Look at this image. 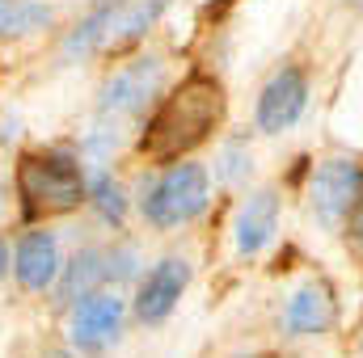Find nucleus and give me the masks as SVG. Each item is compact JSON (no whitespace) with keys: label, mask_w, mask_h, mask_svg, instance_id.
<instances>
[{"label":"nucleus","mask_w":363,"mask_h":358,"mask_svg":"<svg viewBox=\"0 0 363 358\" xmlns=\"http://www.w3.org/2000/svg\"><path fill=\"white\" fill-rule=\"evenodd\" d=\"M308 97H313L308 72H304L300 64H283L271 81L262 85L258 101H254V127H258L262 135H283V131H291V127L304 118Z\"/></svg>","instance_id":"0eeeda50"},{"label":"nucleus","mask_w":363,"mask_h":358,"mask_svg":"<svg viewBox=\"0 0 363 358\" xmlns=\"http://www.w3.org/2000/svg\"><path fill=\"white\" fill-rule=\"evenodd\" d=\"M363 190V165L351 156H330L321 165H313L308 178V211L321 228H342L351 202Z\"/></svg>","instance_id":"39448f33"},{"label":"nucleus","mask_w":363,"mask_h":358,"mask_svg":"<svg viewBox=\"0 0 363 358\" xmlns=\"http://www.w3.org/2000/svg\"><path fill=\"white\" fill-rule=\"evenodd\" d=\"M60 270H64V258H60L55 232L30 224V228L21 232V241H17V249H13V278L21 282V291L43 295V291L55 287Z\"/></svg>","instance_id":"1a4fd4ad"},{"label":"nucleus","mask_w":363,"mask_h":358,"mask_svg":"<svg viewBox=\"0 0 363 358\" xmlns=\"http://www.w3.org/2000/svg\"><path fill=\"white\" fill-rule=\"evenodd\" d=\"M241 358H262V354H241Z\"/></svg>","instance_id":"412c9836"},{"label":"nucleus","mask_w":363,"mask_h":358,"mask_svg":"<svg viewBox=\"0 0 363 358\" xmlns=\"http://www.w3.org/2000/svg\"><path fill=\"white\" fill-rule=\"evenodd\" d=\"M342 245H347V253L355 258L363 266V190H359V198L351 202V211H347V219H342Z\"/></svg>","instance_id":"a211bd4d"},{"label":"nucleus","mask_w":363,"mask_h":358,"mask_svg":"<svg viewBox=\"0 0 363 358\" xmlns=\"http://www.w3.org/2000/svg\"><path fill=\"white\" fill-rule=\"evenodd\" d=\"M224 110H228V93H224L220 76H211V72H186L169 93H161V101L144 118L135 152L148 165L186 161L190 152H199L224 127Z\"/></svg>","instance_id":"f257e3e1"},{"label":"nucleus","mask_w":363,"mask_h":358,"mask_svg":"<svg viewBox=\"0 0 363 358\" xmlns=\"http://www.w3.org/2000/svg\"><path fill=\"white\" fill-rule=\"evenodd\" d=\"M135 270H140L135 245H114V249H106V278H110V282H131Z\"/></svg>","instance_id":"f3484780"},{"label":"nucleus","mask_w":363,"mask_h":358,"mask_svg":"<svg viewBox=\"0 0 363 358\" xmlns=\"http://www.w3.org/2000/svg\"><path fill=\"white\" fill-rule=\"evenodd\" d=\"M279 232V190H254L241 207H237V219H233V245L241 258H258Z\"/></svg>","instance_id":"f8f14e48"},{"label":"nucleus","mask_w":363,"mask_h":358,"mask_svg":"<svg viewBox=\"0 0 363 358\" xmlns=\"http://www.w3.org/2000/svg\"><path fill=\"white\" fill-rule=\"evenodd\" d=\"M190 287V262L186 258H161L157 266L140 278L135 291V321L140 325H161L174 316L178 299Z\"/></svg>","instance_id":"6e6552de"},{"label":"nucleus","mask_w":363,"mask_h":358,"mask_svg":"<svg viewBox=\"0 0 363 358\" xmlns=\"http://www.w3.org/2000/svg\"><path fill=\"white\" fill-rule=\"evenodd\" d=\"M101 282H110L106 278V249H81L68 266L60 270V278H55V295H60V304H77L81 295H89V291H101Z\"/></svg>","instance_id":"ddd939ff"},{"label":"nucleus","mask_w":363,"mask_h":358,"mask_svg":"<svg viewBox=\"0 0 363 358\" xmlns=\"http://www.w3.org/2000/svg\"><path fill=\"white\" fill-rule=\"evenodd\" d=\"M89 207L101 215V224L123 228L131 198H127L123 181H114V173H106V169H101V173H93V178H89Z\"/></svg>","instance_id":"2eb2a0df"},{"label":"nucleus","mask_w":363,"mask_h":358,"mask_svg":"<svg viewBox=\"0 0 363 358\" xmlns=\"http://www.w3.org/2000/svg\"><path fill=\"white\" fill-rule=\"evenodd\" d=\"M55 8L47 0H0V38H30L51 30Z\"/></svg>","instance_id":"4468645a"},{"label":"nucleus","mask_w":363,"mask_h":358,"mask_svg":"<svg viewBox=\"0 0 363 358\" xmlns=\"http://www.w3.org/2000/svg\"><path fill=\"white\" fill-rule=\"evenodd\" d=\"M334 321H338V299H334V287L325 278L304 282L283 308V333L287 337H321L334 329Z\"/></svg>","instance_id":"9d476101"},{"label":"nucleus","mask_w":363,"mask_h":358,"mask_svg":"<svg viewBox=\"0 0 363 358\" xmlns=\"http://www.w3.org/2000/svg\"><path fill=\"white\" fill-rule=\"evenodd\" d=\"M355 4H359V0H355Z\"/></svg>","instance_id":"4be33fe9"},{"label":"nucleus","mask_w":363,"mask_h":358,"mask_svg":"<svg viewBox=\"0 0 363 358\" xmlns=\"http://www.w3.org/2000/svg\"><path fill=\"white\" fill-rule=\"evenodd\" d=\"M161 93H165V59L140 55L106 76V85L97 89V118L114 122V127L144 122L152 114V105L161 101Z\"/></svg>","instance_id":"20e7f679"},{"label":"nucleus","mask_w":363,"mask_h":358,"mask_svg":"<svg viewBox=\"0 0 363 358\" xmlns=\"http://www.w3.org/2000/svg\"><path fill=\"white\" fill-rule=\"evenodd\" d=\"M9 215V185H4V178H0V219Z\"/></svg>","instance_id":"6ab92c4d"},{"label":"nucleus","mask_w":363,"mask_h":358,"mask_svg":"<svg viewBox=\"0 0 363 358\" xmlns=\"http://www.w3.org/2000/svg\"><path fill=\"white\" fill-rule=\"evenodd\" d=\"M123 316H127V304L114 295V291H89L72 304L68 312V342L77 354H106L118 333H123Z\"/></svg>","instance_id":"423d86ee"},{"label":"nucleus","mask_w":363,"mask_h":358,"mask_svg":"<svg viewBox=\"0 0 363 358\" xmlns=\"http://www.w3.org/2000/svg\"><path fill=\"white\" fill-rule=\"evenodd\" d=\"M174 0H110V17H106V47L101 55H127L131 47H140L152 25L165 17Z\"/></svg>","instance_id":"9b49d317"},{"label":"nucleus","mask_w":363,"mask_h":358,"mask_svg":"<svg viewBox=\"0 0 363 358\" xmlns=\"http://www.w3.org/2000/svg\"><path fill=\"white\" fill-rule=\"evenodd\" d=\"M4 274H9V245L0 241V278H4Z\"/></svg>","instance_id":"aec40b11"},{"label":"nucleus","mask_w":363,"mask_h":358,"mask_svg":"<svg viewBox=\"0 0 363 358\" xmlns=\"http://www.w3.org/2000/svg\"><path fill=\"white\" fill-rule=\"evenodd\" d=\"M13 198L21 207L26 224H47L81 211L89 202L85 165L68 152H21L13 165Z\"/></svg>","instance_id":"f03ea898"},{"label":"nucleus","mask_w":363,"mask_h":358,"mask_svg":"<svg viewBox=\"0 0 363 358\" xmlns=\"http://www.w3.org/2000/svg\"><path fill=\"white\" fill-rule=\"evenodd\" d=\"M207 207H211V173L203 165H194V161L165 165V173L140 198V215L157 232H174V228L194 224Z\"/></svg>","instance_id":"7ed1b4c3"},{"label":"nucleus","mask_w":363,"mask_h":358,"mask_svg":"<svg viewBox=\"0 0 363 358\" xmlns=\"http://www.w3.org/2000/svg\"><path fill=\"white\" fill-rule=\"evenodd\" d=\"M254 173V152H250V139L233 135L220 152H216V178L224 185H241V181Z\"/></svg>","instance_id":"dca6fc26"}]
</instances>
